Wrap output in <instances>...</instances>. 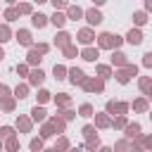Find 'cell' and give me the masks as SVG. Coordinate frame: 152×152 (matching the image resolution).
Returning <instances> with one entry per match:
<instances>
[{"mask_svg": "<svg viewBox=\"0 0 152 152\" xmlns=\"http://www.w3.org/2000/svg\"><path fill=\"white\" fill-rule=\"evenodd\" d=\"M97 74H100L102 78H107V76H109L112 71H109V66H97Z\"/></svg>", "mask_w": 152, "mask_h": 152, "instance_id": "26", "label": "cell"}, {"mask_svg": "<svg viewBox=\"0 0 152 152\" xmlns=\"http://www.w3.org/2000/svg\"><path fill=\"white\" fill-rule=\"evenodd\" d=\"M17 126H19L21 131H28V121H26V119H19V121H17Z\"/></svg>", "mask_w": 152, "mask_h": 152, "instance_id": "32", "label": "cell"}, {"mask_svg": "<svg viewBox=\"0 0 152 152\" xmlns=\"http://www.w3.org/2000/svg\"><path fill=\"white\" fill-rule=\"evenodd\" d=\"M38 62H40V52L33 48V50L28 52V64H38Z\"/></svg>", "mask_w": 152, "mask_h": 152, "instance_id": "16", "label": "cell"}, {"mask_svg": "<svg viewBox=\"0 0 152 152\" xmlns=\"http://www.w3.org/2000/svg\"><path fill=\"white\" fill-rule=\"evenodd\" d=\"M93 114V107L90 104H81V116H90Z\"/></svg>", "mask_w": 152, "mask_h": 152, "instance_id": "25", "label": "cell"}, {"mask_svg": "<svg viewBox=\"0 0 152 152\" xmlns=\"http://www.w3.org/2000/svg\"><path fill=\"white\" fill-rule=\"evenodd\" d=\"M36 2H45V0H36Z\"/></svg>", "mask_w": 152, "mask_h": 152, "instance_id": "49", "label": "cell"}, {"mask_svg": "<svg viewBox=\"0 0 152 152\" xmlns=\"http://www.w3.org/2000/svg\"><path fill=\"white\" fill-rule=\"evenodd\" d=\"M50 21H52L55 26H64V21H66V17H64V14H59V12H55V14L50 17Z\"/></svg>", "mask_w": 152, "mask_h": 152, "instance_id": "12", "label": "cell"}, {"mask_svg": "<svg viewBox=\"0 0 152 152\" xmlns=\"http://www.w3.org/2000/svg\"><path fill=\"white\" fill-rule=\"evenodd\" d=\"M45 24H48V17H45V14H33V26L43 28Z\"/></svg>", "mask_w": 152, "mask_h": 152, "instance_id": "11", "label": "cell"}, {"mask_svg": "<svg viewBox=\"0 0 152 152\" xmlns=\"http://www.w3.org/2000/svg\"><path fill=\"white\" fill-rule=\"evenodd\" d=\"M126 109H128V107H126L124 102H107V112H109V114H114V112H116V114H126Z\"/></svg>", "mask_w": 152, "mask_h": 152, "instance_id": "4", "label": "cell"}, {"mask_svg": "<svg viewBox=\"0 0 152 152\" xmlns=\"http://www.w3.org/2000/svg\"><path fill=\"white\" fill-rule=\"evenodd\" d=\"M133 107H135L138 112H142V109H145L147 104H145V100H135V104H133Z\"/></svg>", "mask_w": 152, "mask_h": 152, "instance_id": "31", "label": "cell"}, {"mask_svg": "<svg viewBox=\"0 0 152 152\" xmlns=\"http://www.w3.org/2000/svg\"><path fill=\"white\" fill-rule=\"evenodd\" d=\"M86 90H102V81H83Z\"/></svg>", "mask_w": 152, "mask_h": 152, "instance_id": "14", "label": "cell"}, {"mask_svg": "<svg viewBox=\"0 0 152 152\" xmlns=\"http://www.w3.org/2000/svg\"><path fill=\"white\" fill-rule=\"evenodd\" d=\"M17 40H19L21 45H31V33H28V31H19V33H17Z\"/></svg>", "mask_w": 152, "mask_h": 152, "instance_id": "8", "label": "cell"}, {"mask_svg": "<svg viewBox=\"0 0 152 152\" xmlns=\"http://www.w3.org/2000/svg\"><path fill=\"white\" fill-rule=\"evenodd\" d=\"M7 147H10V150H17V147H19L17 138H10V140H7Z\"/></svg>", "mask_w": 152, "mask_h": 152, "instance_id": "36", "label": "cell"}, {"mask_svg": "<svg viewBox=\"0 0 152 152\" xmlns=\"http://www.w3.org/2000/svg\"><path fill=\"white\" fill-rule=\"evenodd\" d=\"M97 126H109V119L104 114H97Z\"/></svg>", "mask_w": 152, "mask_h": 152, "instance_id": "27", "label": "cell"}, {"mask_svg": "<svg viewBox=\"0 0 152 152\" xmlns=\"http://www.w3.org/2000/svg\"><path fill=\"white\" fill-rule=\"evenodd\" d=\"M150 97H152V90H150Z\"/></svg>", "mask_w": 152, "mask_h": 152, "instance_id": "51", "label": "cell"}, {"mask_svg": "<svg viewBox=\"0 0 152 152\" xmlns=\"http://www.w3.org/2000/svg\"><path fill=\"white\" fill-rule=\"evenodd\" d=\"M0 135H2V138H10V135H12V128H10V126L0 128Z\"/></svg>", "mask_w": 152, "mask_h": 152, "instance_id": "34", "label": "cell"}, {"mask_svg": "<svg viewBox=\"0 0 152 152\" xmlns=\"http://www.w3.org/2000/svg\"><path fill=\"white\" fill-rule=\"evenodd\" d=\"M64 55H66V57H74V55H76V48L66 45V48H64Z\"/></svg>", "mask_w": 152, "mask_h": 152, "instance_id": "29", "label": "cell"}, {"mask_svg": "<svg viewBox=\"0 0 152 152\" xmlns=\"http://www.w3.org/2000/svg\"><path fill=\"white\" fill-rule=\"evenodd\" d=\"M69 38H71V36H69V33H64V31H62V33H59V36H57V38H55V43H57V45H59V48H66V45H69Z\"/></svg>", "mask_w": 152, "mask_h": 152, "instance_id": "9", "label": "cell"}, {"mask_svg": "<svg viewBox=\"0 0 152 152\" xmlns=\"http://www.w3.org/2000/svg\"><path fill=\"white\" fill-rule=\"evenodd\" d=\"M52 126H55L57 131H62V128H64V121H62V119H52Z\"/></svg>", "mask_w": 152, "mask_h": 152, "instance_id": "33", "label": "cell"}, {"mask_svg": "<svg viewBox=\"0 0 152 152\" xmlns=\"http://www.w3.org/2000/svg\"><path fill=\"white\" fill-rule=\"evenodd\" d=\"M2 57H5V52H2V48H0V59H2Z\"/></svg>", "mask_w": 152, "mask_h": 152, "instance_id": "48", "label": "cell"}, {"mask_svg": "<svg viewBox=\"0 0 152 152\" xmlns=\"http://www.w3.org/2000/svg\"><path fill=\"white\" fill-rule=\"evenodd\" d=\"M57 102H59V104H69V97H66V95H59Z\"/></svg>", "mask_w": 152, "mask_h": 152, "instance_id": "41", "label": "cell"}, {"mask_svg": "<svg viewBox=\"0 0 152 152\" xmlns=\"http://www.w3.org/2000/svg\"><path fill=\"white\" fill-rule=\"evenodd\" d=\"M138 133H140V126H138V124L126 126V135H128V138H133V135H138Z\"/></svg>", "mask_w": 152, "mask_h": 152, "instance_id": "17", "label": "cell"}, {"mask_svg": "<svg viewBox=\"0 0 152 152\" xmlns=\"http://www.w3.org/2000/svg\"><path fill=\"white\" fill-rule=\"evenodd\" d=\"M31 114H33V119H36V121H43V119H45V109H43V107H33V109H31Z\"/></svg>", "mask_w": 152, "mask_h": 152, "instance_id": "15", "label": "cell"}, {"mask_svg": "<svg viewBox=\"0 0 152 152\" xmlns=\"http://www.w3.org/2000/svg\"><path fill=\"white\" fill-rule=\"evenodd\" d=\"M83 59H88V62H95V59H97V50H93V48H86V50H83Z\"/></svg>", "mask_w": 152, "mask_h": 152, "instance_id": "13", "label": "cell"}, {"mask_svg": "<svg viewBox=\"0 0 152 152\" xmlns=\"http://www.w3.org/2000/svg\"><path fill=\"white\" fill-rule=\"evenodd\" d=\"M14 95L21 100V97H26V86H17V90H14Z\"/></svg>", "mask_w": 152, "mask_h": 152, "instance_id": "24", "label": "cell"}, {"mask_svg": "<svg viewBox=\"0 0 152 152\" xmlns=\"http://www.w3.org/2000/svg\"><path fill=\"white\" fill-rule=\"evenodd\" d=\"M43 78H45V74H43L40 69H36V71H31V83H33V86H38V83H43Z\"/></svg>", "mask_w": 152, "mask_h": 152, "instance_id": "10", "label": "cell"}, {"mask_svg": "<svg viewBox=\"0 0 152 152\" xmlns=\"http://www.w3.org/2000/svg\"><path fill=\"white\" fill-rule=\"evenodd\" d=\"M83 133H86V138H93V135H95V128H93V126H86Z\"/></svg>", "mask_w": 152, "mask_h": 152, "instance_id": "35", "label": "cell"}, {"mask_svg": "<svg viewBox=\"0 0 152 152\" xmlns=\"http://www.w3.org/2000/svg\"><path fill=\"white\" fill-rule=\"evenodd\" d=\"M102 2H107V0H95V5H102Z\"/></svg>", "mask_w": 152, "mask_h": 152, "instance_id": "47", "label": "cell"}, {"mask_svg": "<svg viewBox=\"0 0 152 152\" xmlns=\"http://www.w3.org/2000/svg\"><path fill=\"white\" fill-rule=\"evenodd\" d=\"M140 88H142V90H150V88H152L150 78H142V81H140Z\"/></svg>", "mask_w": 152, "mask_h": 152, "instance_id": "30", "label": "cell"}, {"mask_svg": "<svg viewBox=\"0 0 152 152\" xmlns=\"http://www.w3.org/2000/svg\"><path fill=\"white\" fill-rule=\"evenodd\" d=\"M38 100H40V102H48V100H50V93H48V90H40V93H38Z\"/></svg>", "mask_w": 152, "mask_h": 152, "instance_id": "28", "label": "cell"}, {"mask_svg": "<svg viewBox=\"0 0 152 152\" xmlns=\"http://www.w3.org/2000/svg\"><path fill=\"white\" fill-rule=\"evenodd\" d=\"M50 135H52V128L45 126V128H43V138H50Z\"/></svg>", "mask_w": 152, "mask_h": 152, "instance_id": "42", "label": "cell"}, {"mask_svg": "<svg viewBox=\"0 0 152 152\" xmlns=\"http://www.w3.org/2000/svg\"><path fill=\"white\" fill-rule=\"evenodd\" d=\"M19 12H24V14H28V12H31V5H21V7H19Z\"/></svg>", "mask_w": 152, "mask_h": 152, "instance_id": "43", "label": "cell"}, {"mask_svg": "<svg viewBox=\"0 0 152 152\" xmlns=\"http://www.w3.org/2000/svg\"><path fill=\"white\" fill-rule=\"evenodd\" d=\"M43 147V140H31V150H40Z\"/></svg>", "mask_w": 152, "mask_h": 152, "instance_id": "37", "label": "cell"}, {"mask_svg": "<svg viewBox=\"0 0 152 152\" xmlns=\"http://www.w3.org/2000/svg\"><path fill=\"white\" fill-rule=\"evenodd\" d=\"M133 21H135L138 26H140V24H145V21H147V19H145V12H135V14H133Z\"/></svg>", "mask_w": 152, "mask_h": 152, "instance_id": "18", "label": "cell"}, {"mask_svg": "<svg viewBox=\"0 0 152 152\" xmlns=\"http://www.w3.org/2000/svg\"><path fill=\"white\" fill-rule=\"evenodd\" d=\"M50 2L55 5V10H57V7H66V0H50Z\"/></svg>", "mask_w": 152, "mask_h": 152, "instance_id": "38", "label": "cell"}, {"mask_svg": "<svg viewBox=\"0 0 152 152\" xmlns=\"http://www.w3.org/2000/svg\"><path fill=\"white\" fill-rule=\"evenodd\" d=\"M78 40H81L83 45H88V43L93 40V31H88V28H83V31L78 33Z\"/></svg>", "mask_w": 152, "mask_h": 152, "instance_id": "7", "label": "cell"}, {"mask_svg": "<svg viewBox=\"0 0 152 152\" xmlns=\"http://www.w3.org/2000/svg\"><path fill=\"white\" fill-rule=\"evenodd\" d=\"M145 145H147V147H152V138H147V140H145Z\"/></svg>", "mask_w": 152, "mask_h": 152, "instance_id": "46", "label": "cell"}, {"mask_svg": "<svg viewBox=\"0 0 152 152\" xmlns=\"http://www.w3.org/2000/svg\"><path fill=\"white\" fill-rule=\"evenodd\" d=\"M97 43H100V48H116L121 43V38L119 36H112V33H102Z\"/></svg>", "mask_w": 152, "mask_h": 152, "instance_id": "1", "label": "cell"}, {"mask_svg": "<svg viewBox=\"0 0 152 152\" xmlns=\"http://www.w3.org/2000/svg\"><path fill=\"white\" fill-rule=\"evenodd\" d=\"M5 40H10V28L0 26V43H5Z\"/></svg>", "mask_w": 152, "mask_h": 152, "instance_id": "20", "label": "cell"}, {"mask_svg": "<svg viewBox=\"0 0 152 152\" xmlns=\"http://www.w3.org/2000/svg\"><path fill=\"white\" fill-rule=\"evenodd\" d=\"M126 40H128L131 45H140V43H142V33H140L138 28H131L128 36H126Z\"/></svg>", "mask_w": 152, "mask_h": 152, "instance_id": "3", "label": "cell"}, {"mask_svg": "<svg viewBox=\"0 0 152 152\" xmlns=\"http://www.w3.org/2000/svg\"><path fill=\"white\" fill-rule=\"evenodd\" d=\"M17 17H19V10H7V12H5V19H7V21H12V19H17Z\"/></svg>", "mask_w": 152, "mask_h": 152, "instance_id": "22", "label": "cell"}, {"mask_svg": "<svg viewBox=\"0 0 152 152\" xmlns=\"http://www.w3.org/2000/svg\"><path fill=\"white\" fill-rule=\"evenodd\" d=\"M145 7H147V10L152 12V0H145Z\"/></svg>", "mask_w": 152, "mask_h": 152, "instance_id": "45", "label": "cell"}, {"mask_svg": "<svg viewBox=\"0 0 152 152\" xmlns=\"http://www.w3.org/2000/svg\"><path fill=\"white\" fill-rule=\"evenodd\" d=\"M69 78H71V83H83V81H86V76H83L81 69H71V71H69Z\"/></svg>", "mask_w": 152, "mask_h": 152, "instance_id": "6", "label": "cell"}, {"mask_svg": "<svg viewBox=\"0 0 152 152\" xmlns=\"http://www.w3.org/2000/svg\"><path fill=\"white\" fill-rule=\"evenodd\" d=\"M112 62H114V64H126V55H124V52H116V55L112 57Z\"/></svg>", "mask_w": 152, "mask_h": 152, "instance_id": "19", "label": "cell"}, {"mask_svg": "<svg viewBox=\"0 0 152 152\" xmlns=\"http://www.w3.org/2000/svg\"><path fill=\"white\" fill-rule=\"evenodd\" d=\"M64 74H66V69H64V66H57V64H55V78L59 81V78H64Z\"/></svg>", "mask_w": 152, "mask_h": 152, "instance_id": "23", "label": "cell"}, {"mask_svg": "<svg viewBox=\"0 0 152 152\" xmlns=\"http://www.w3.org/2000/svg\"><path fill=\"white\" fill-rule=\"evenodd\" d=\"M135 66H126V69H121V71H116V81L119 83H128V78L131 76H135Z\"/></svg>", "mask_w": 152, "mask_h": 152, "instance_id": "2", "label": "cell"}, {"mask_svg": "<svg viewBox=\"0 0 152 152\" xmlns=\"http://www.w3.org/2000/svg\"><path fill=\"white\" fill-rule=\"evenodd\" d=\"M7 2H14V0H7Z\"/></svg>", "mask_w": 152, "mask_h": 152, "instance_id": "50", "label": "cell"}, {"mask_svg": "<svg viewBox=\"0 0 152 152\" xmlns=\"http://www.w3.org/2000/svg\"><path fill=\"white\" fill-rule=\"evenodd\" d=\"M81 14H83V12H81L78 7H69V19H78Z\"/></svg>", "mask_w": 152, "mask_h": 152, "instance_id": "21", "label": "cell"}, {"mask_svg": "<svg viewBox=\"0 0 152 152\" xmlns=\"http://www.w3.org/2000/svg\"><path fill=\"white\" fill-rule=\"evenodd\" d=\"M142 64H145V66H152V52H147V55H145V59H142Z\"/></svg>", "mask_w": 152, "mask_h": 152, "instance_id": "39", "label": "cell"}, {"mask_svg": "<svg viewBox=\"0 0 152 152\" xmlns=\"http://www.w3.org/2000/svg\"><path fill=\"white\" fill-rule=\"evenodd\" d=\"M7 93H10V90H7V86H0V100H5V97H7Z\"/></svg>", "mask_w": 152, "mask_h": 152, "instance_id": "40", "label": "cell"}, {"mask_svg": "<svg viewBox=\"0 0 152 152\" xmlns=\"http://www.w3.org/2000/svg\"><path fill=\"white\" fill-rule=\"evenodd\" d=\"M86 19H88V24H100V21H102V14H100L97 10H88V12H86Z\"/></svg>", "mask_w": 152, "mask_h": 152, "instance_id": "5", "label": "cell"}, {"mask_svg": "<svg viewBox=\"0 0 152 152\" xmlns=\"http://www.w3.org/2000/svg\"><path fill=\"white\" fill-rule=\"evenodd\" d=\"M116 126H119V128H124V126H126V119H124V116H119V119H116Z\"/></svg>", "mask_w": 152, "mask_h": 152, "instance_id": "44", "label": "cell"}]
</instances>
